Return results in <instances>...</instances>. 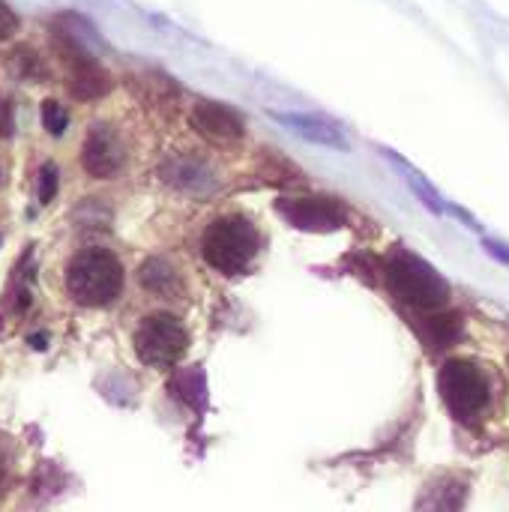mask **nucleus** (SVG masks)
I'll return each instance as SVG.
<instances>
[{
	"label": "nucleus",
	"mask_w": 509,
	"mask_h": 512,
	"mask_svg": "<svg viewBox=\"0 0 509 512\" xmlns=\"http://www.w3.org/2000/svg\"><path fill=\"white\" fill-rule=\"evenodd\" d=\"M438 390H441V399L450 408V414L465 426H474L489 408L486 375L468 360L444 363L441 375H438Z\"/></svg>",
	"instance_id": "39448f33"
},
{
	"label": "nucleus",
	"mask_w": 509,
	"mask_h": 512,
	"mask_svg": "<svg viewBox=\"0 0 509 512\" xmlns=\"http://www.w3.org/2000/svg\"><path fill=\"white\" fill-rule=\"evenodd\" d=\"M189 126L204 141L222 144V147H234L246 135V123H243L240 111H234L231 105L216 102V99H195V105L189 111Z\"/></svg>",
	"instance_id": "9d476101"
},
{
	"label": "nucleus",
	"mask_w": 509,
	"mask_h": 512,
	"mask_svg": "<svg viewBox=\"0 0 509 512\" xmlns=\"http://www.w3.org/2000/svg\"><path fill=\"white\" fill-rule=\"evenodd\" d=\"M483 249L495 258V261H501V264H509V246L504 243H498V240H489V237H483Z\"/></svg>",
	"instance_id": "6ab92c4d"
},
{
	"label": "nucleus",
	"mask_w": 509,
	"mask_h": 512,
	"mask_svg": "<svg viewBox=\"0 0 509 512\" xmlns=\"http://www.w3.org/2000/svg\"><path fill=\"white\" fill-rule=\"evenodd\" d=\"M126 141L108 123H93L81 144V168L96 180H111L126 168Z\"/></svg>",
	"instance_id": "6e6552de"
},
{
	"label": "nucleus",
	"mask_w": 509,
	"mask_h": 512,
	"mask_svg": "<svg viewBox=\"0 0 509 512\" xmlns=\"http://www.w3.org/2000/svg\"><path fill=\"white\" fill-rule=\"evenodd\" d=\"M279 216L309 234H330L339 231L348 222L345 207L336 198L327 195H300V198H279L276 201Z\"/></svg>",
	"instance_id": "0eeeda50"
},
{
	"label": "nucleus",
	"mask_w": 509,
	"mask_h": 512,
	"mask_svg": "<svg viewBox=\"0 0 509 512\" xmlns=\"http://www.w3.org/2000/svg\"><path fill=\"white\" fill-rule=\"evenodd\" d=\"M39 117H42L45 132L54 135V138H60L66 132V126H69V114H66V108L57 99H45L42 108H39Z\"/></svg>",
	"instance_id": "2eb2a0df"
},
{
	"label": "nucleus",
	"mask_w": 509,
	"mask_h": 512,
	"mask_svg": "<svg viewBox=\"0 0 509 512\" xmlns=\"http://www.w3.org/2000/svg\"><path fill=\"white\" fill-rule=\"evenodd\" d=\"M174 396L180 402H186L189 408L201 411L204 402H207V384H204V372L198 366H189V369H180L174 375V384H171Z\"/></svg>",
	"instance_id": "4468645a"
},
{
	"label": "nucleus",
	"mask_w": 509,
	"mask_h": 512,
	"mask_svg": "<svg viewBox=\"0 0 509 512\" xmlns=\"http://www.w3.org/2000/svg\"><path fill=\"white\" fill-rule=\"evenodd\" d=\"M465 495H468L465 480H459V477H441V480H435V483L426 489V495H423V501H420V510L459 512L462 510V504H465Z\"/></svg>",
	"instance_id": "f8f14e48"
},
{
	"label": "nucleus",
	"mask_w": 509,
	"mask_h": 512,
	"mask_svg": "<svg viewBox=\"0 0 509 512\" xmlns=\"http://www.w3.org/2000/svg\"><path fill=\"white\" fill-rule=\"evenodd\" d=\"M270 117L276 123H282L285 129L297 132L309 144H321V147H330V150H351L348 132L336 120H330L324 114H309V111H270Z\"/></svg>",
	"instance_id": "9b49d317"
},
{
	"label": "nucleus",
	"mask_w": 509,
	"mask_h": 512,
	"mask_svg": "<svg viewBox=\"0 0 509 512\" xmlns=\"http://www.w3.org/2000/svg\"><path fill=\"white\" fill-rule=\"evenodd\" d=\"M39 201L42 204H48L51 198H54V192H57V168L51 165V162H45V168H42V177H39Z\"/></svg>",
	"instance_id": "f3484780"
},
{
	"label": "nucleus",
	"mask_w": 509,
	"mask_h": 512,
	"mask_svg": "<svg viewBox=\"0 0 509 512\" xmlns=\"http://www.w3.org/2000/svg\"><path fill=\"white\" fill-rule=\"evenodd\" d=\"M189 348V333L174 315H150L135 330V354L144 366L171 369Z\"/></svg>",
	"instance_id": "423d86ee"
},
{
	"label": "nucleus",
	"mask_w": 509,
	"mask_h": 512,
	"mask_svg": "<svg viewBox=\"0 0 509 512\" xmlns=\"http://www.w3.org/2000/svg\"><path fill=\"white\" fill-rule=\"evenodd\" d=\"M138 279H141V285H144L147 291H153V294H159V297L177 291V285H180L177 270H174L165 258H150V261H144Z\"/></svg>",
	"instance_id": "ddd939ff"
},
{
	"label": "nucleus",
	"mask_w": 509,
	"mask_h": 512,
	"mask_svg": "<svg viewBox=\"0 0 509 512\" xmlns=\"http://www.w3.org/2000/svg\"><path fill=\"white\" fill-rule=\"evenodd\" d=\"M159 177L165 186L195 198H207L219 189V171L198 153H171L168 159H162Z\"/></svg>",
	"instance_id": "1a4fd4ad"
},
{
	"label": "nucleus",
	"mask_w": 509,
	"mask_h": 512,
	"mask_svg": "<svg viewBox=\"0 0 509 512\" xmlns=\"http://www.w3.org/2000/svg\"><path fill=\"white\" fill-rule=\"evenodd\" d=\"M384 279H387V288L393 291V297H399L411 309L438 312L450 300L447 279L429 261H423L420 255H414L408 249H396L387 255Z\"/></svg>",
	"instance_id": "f257e3e1"
},
{
	"label": "nucleus",
	"mask_w": 509,
	"mask_h": 512,
	"mask_svg": "<svg viewBox=\"0 0 509 512\" xmlns=\"http://www.w3.org/2000/svg\"><path fill=\"white\" fill-rule=\"evenodd\" d=\"M57 33H54V48H57V57L66 69V84H69V93L81 102H93V99H102L111 93L114 81L108 75V69L90 54V48L63 24V18H57Z\"/></svg>",
	"instance_id": "20e7f679"
},
{
	"label": "nucleus",
	"mask_w": 509,
	"mask_h": 512,
	"mask_svg": "<svg viewBox=\"0 0 509 512\" xmlns=\"http://www.w3.org/2000/svg\"><path fill=\"white\" fill-rule=\"evenodd\" d=\"M12 135V102L9 96L0 93V138H9Z\"/></svg>",
	"instance_id": "a211bd4d"
},
{
	"label": "nucleus",
	"mask_w": 509,
	"mask_h": 512,
	"mask_svg": "<svg viewBox=\"0 0 509 512\" xmlns=\"http://www.w3.org/2000/svg\"><path fill=\"white\" fill-rule=\"evenodd\" d=\"M258 252H261V234L252 225V219H246L240 213L213 219L201 237L204 261L222 276L246 273Z\"/></svg>",
	"instance_id": "f03ea898"
},
{
	"label": "nucleus",
	"mask_w": 509,
	"mask_h": 512,
	"mask_svg": "<svg viewBox=\"0 0 509 512\" xmlns=\"http://www.w3.org/2000/svg\"><path fill=\"white\" fill-rule=\"evenodd\" d=\"M0 486H3V456H0Z\"/></svg>",
	"instance_id": "412c9836"
},
{
	"label": "nucleus",
	"mask_w": 509,
	"mask_h": 512,
	"mask_svg": "<svg viewBox=\"0 0 509 512\" xmlns=\"http://www.w3.org/2000/svg\"><path fill=\"white\" fill-rule=\"evenodd\" d=\"M18 27H21L18 12H15L6 0H0V42L12 39V36L18 33Z\"/></svg>",
	"instance_id": "dca6fc26"
},
{
	"label": "nucleus",
	"mask_w": 509,
	"mask_h": 512,
	"mask_svg": "<svg viewBox=\"0 0 509 512\" xmlns=\"http://www.w3.org/2000/svg\"><path fill=\"white\" fill-rule=\"evenodd\" d=\"M447 210H450V213H453L456 219H462V222H465L468 228H474V231H480V225H477V219H474V216H471L468 210H462V207H453V204H447Z\"/></svg>",
	"instance_id": "aec40b11"
},
{
	"label": "nucleus",
	"mask_w": 509,
	"mask_h": 512,
	"mask_svg": "<svg viewBox=\"0 0 509 512\" xmlns=\"http://www.w3.org/2000/svg\"><path fill=\"white\" fill-rule=\"evenodd\" d=\"M66 288L81 306H108L123 291V264L111 249L90 246L69 261Z\"/></svg>",
	"instance_id": "7ed1b4c3"
}]
</instances>
